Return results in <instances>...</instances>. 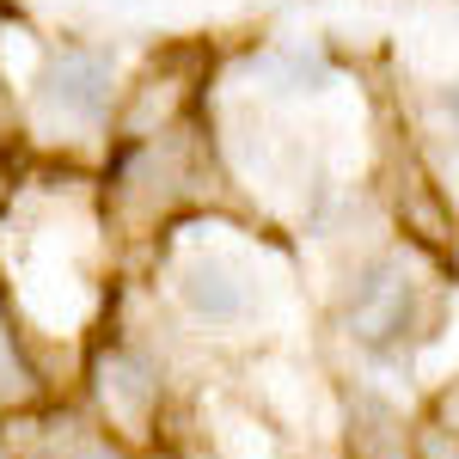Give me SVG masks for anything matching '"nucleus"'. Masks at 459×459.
I'll return each instance as SVG.
<instances>
[{
    "label": "nucleus",
    "mask_w": 459,
    "mask_h": 459,
    "mask_svg": "<svg viewBox=\"0 0 459 459\" xmlns=\"http://www.w3.org/2000/svg\"><path fill=\"white\" fill-rule=\"evenodd\" d=\"M423 454H429V459H459V435H454V441H447V435H429Z\"/></svg>",
    "instance_id": "39448f33"
},
{
    "label": "nucleus",
    "mask_w": 459,
    "mask_h": 459,
    "mask_svg": "<svg viewBox=\"0 0 459 459\" xmlns=\"http://www.w3.org/2000/svg\"><path fill=\"white\" fill-rule=\"evenodd\" d=\"M43 99L74 123H99L110 110V62L92 49H62L49 80H43Z\"/></svg>",
    "instance_id": "f03ea898"
},
{
    "label": "nucleus",
    "mask_w": 459,
    "mask_h": 459,
    "mask_svg": "<svg viewBox=\"0 0 459 459\" xmlns=\"http://www.w3.org/2000/svg\"><path fill=\"white\" fill-rule=\"evenodd\" d=\"M25 386H31V374H25V361L13 355L6 331H0V392H25Z\"/></svg>",
    "instance_id": "20e7f679"
},
{
    "label": "nucleus",
    "mask_w": 459,
    "mask_h": 459,
    "mask_svg": "<svg viewBox=\"0 0 459 459\" xmlns=\"http://www.w3.org/2000/svg\"><path fill=\"white\" fill-rule=\"evenodd\" d=\"M411 325H417V276H411L398 257H386V264H374V270L355 282L350 331H355V343L386 355L411 337Z\"/></svg>",
    "instance_id": "f257e3e1"
},
{
    "label": "nucleus",
    "mask_w": 459,
    "mask_h": 459,
    "mask_svg": "<svg viewBox=\"0 0 459 459\" xmlns=\"http://www.w3.org/2000/svg\"><path fill=\"white\" fill-rule=\"evenodd\" d=\"M441 110L454 117V129H459V80H454V86H447V92H441Z\"/></svg>",
    "instance_id": "0eeeda50"
},
{
    "label": "nucleus",
    "mask_w": 459,
    "mask_h": 459,
    "mask_svg": "<svg viewBox=\"0 0 459 459\" xmlns=\"http://www.w3.org/2000/svg\"><path fill=\"white\" fill-rule=\"evenodd\" d=\"M178 294H184V307L203 318V325H233V318H246V307H251L239 270L221 264V257H190V264L178 270Z\"/></svg>",
    "instance_id": "7ed1b4c3"
},
{
    "label": "nucleus",
    "mask_w": 459,
    "mask_h": 459,
    "mask_svg": "<svg viewBox=\"0 0 459 459\" xmlns=\"http://www.w3.org/2000/svg\"><path fill=\"white\" fill-rule=\"evenodd\" d=\"M68 459H117V454H110V447H99V441H80Z\"/></svg>",
    "instance_id": "423d86ee"
}]
</instances>
